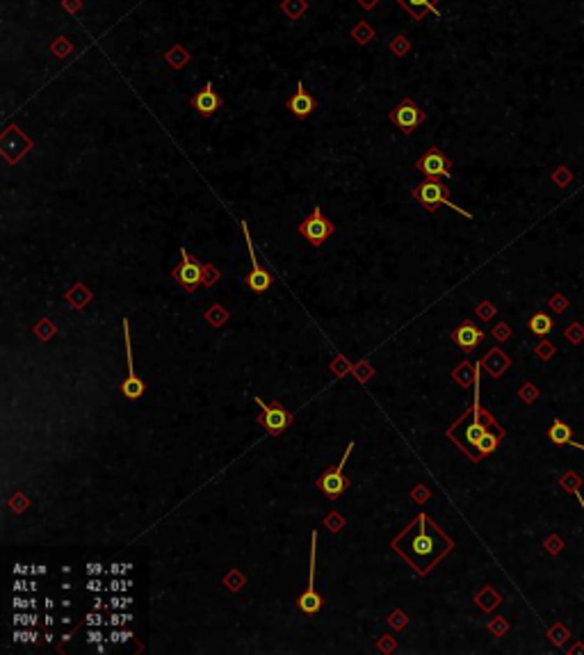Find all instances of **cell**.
Masks as SVG:
<instances>
[{
    "instance_id": "cell-1",
    "label": "cell",
    "mask_w": 584,
    "mask_h": 655,
    "mask_svg": "<svg viewBox=\"0 0 584 655\" xmlns=\"http://www.w3.org/2000/svg\"><path fill=\"white\" fill-rule=\"evenodd\" d=\"M392 550L413 569L418 576H427L447 553L454 548L452 539L425 512H420L406 530L392 539Z\"/></svg>"
},
{
    "instance_id": "cell-2",
    "label": "cell",
    "mask_w": 584,
    "mask_h": 655,
    "mask_svg": "<svg viewBox=\"0 0 584 655\" xmlns=\"http://www.w3.org/2000/svg\"><path fill=\"white\" fill-rule=\"evenodd\" d=\"M491 427H496V423L491 421L489 413L482 411L479 393H477V386H474V406L461 418V421H456L450 430H447V436H450L459 448H463L472 461H479L482 457H486V454L496 452L502 439V432L493 434Z\"/></svg>"
},
{
    "instance_id": "cell-3",
    "label": "cell",
    "mask_w": 584,
    "mask_h": 655,
    "mask_svg": "<svg viewBox=\"0 0 584 655\" xmlns=\"http://www.w3.org/2000/svg\"><path fill=\"white\" fill-rule=\"evenodd\" d=\"M411 194H413V199L425 208L427 213H436L441 206H450L452 211L463 215L465 220H472V215L468 211H463L461 206L450 201V187H447L445 183H441V178H425Z\"/></svg>"
},
{
    "instance_id": "cell-4",
    "label": "cell",
    "mask_w": 584,
    "mask_h": 655,
    "mask_svg": "<svg viewBox=\"0 0 584 655\" xmlns=\"http://www.w3.org/2000/svg\"><path fill=\"white\" fill-rule=\"evenodd\" d=\"M352 450H354V441L347 445V450L343 454L340 463H336V466H328L322 475L315 479V487L322 491L328 500H338L347 491V487H350V479L345 477V463H347V459H350Z\"/></svg>"
},
{
    "instance_id": "cell-5",
    "label": "cell",
    "mask_w": 584,
    "mask_h": 655,
    "mask_svg": "<svg viewBox=\"0 0 584 655\" xmlns=\"http://www.w3.org/2000/svg\"><path fill=\"white\" fill-rule=\"evenodd\" d=\"M206 272L208 270L201 265L199 260L192 258L185 247H180V265H176L171 270V279L176 281V284L185 290V293H194L201 284H206V281H208Z\"/></svg>"
},
{
    "instance_id": "cell-6",
    "label": "cell",
    "mask_w": 584,
    "mask_h": 655,
    "mask_svg": "<svg viewBox=\"0 0 584 655\" xmlns=\"http://www.w3.org/2000/svg\"><path fill=\"white\" fill-rule=\"evenodd\" d=\"M388 119L401 135H411L420 124H425L427 114H425L423 107L413 101V98L406 96L388 112Z\"/></svg>"
},
{
    "instance_id": "cell-7",
    "label": "cell",
    "mask_w": 584,
    "mask_h": 655,
    "mask_svg": "<svg viewBox=\"0 0 584 655\" xmlns=\"http://www.w3.org/2000/svg\"><path fill=\"white\" fill-rule=\"evenodd\" d=\"M253 402H255V406L260 409L258 425L270 436H281L283 432L288 430V425L292 421V413L281 402L270 404V402H265V399H260V397H253Z\"/></svg>"
},
{
    "instance_id": "cell-8",
    "label": "cell",
    "mask_w": 584,
    "mask_h": 655,
    "mask_svg": "<svg viewBox=\"0 0 584 655\" xmlns=\"http://www.w3.org/2000/svg\"><path fill=\"white\" fill-rule=\"evenodd\" d=\"M297 231L304 235L310 247H322V244L336 233V226L328 217H324L322 208H313V213L297 226Z\"/></svg>"
},
{
    "instance_id": "cell-9",
    "label": "cell",
    "mask_w": 584,
    "mask_h": 655,
    "mask_svg": "<svg viewBox=\"0 0 584 655\" xmlns=\"http://www.w3.org/2000/svg\"><path fill=\"white\" fill-rule=\"evenodd\" d=\"M317 567V532H313V541H310V571H308V585H306V589L301 591V594L297 596V607L301 609L304 614H308V616H313V614H317L319 609H322V594L317 591V587H315V569Z\"/></svg>"
},
{
    "instance_id": "cell-10",
    "label": "cell",
    "mask_w": 584,
    "mask_h": 655,
    "mask_svg": "<svg viewBox=\"0 0 584 655\" xmlns=\"http://www.w3.org/2000/svg\"><path fill=\"white\" fill-rule=\"evenodd\" d=\"M416 169L425 178H450L452 160L438 147H429L425 153H420V158L416 160Z\"/></svg>"
},
{
    "instance_id": "cell-11",
    "label": "cell",
    "mask_w": 584,
    "mask_h": 655,
    "mask_svg": "<svg viewBox=\"0 0 584 655\" xmlns=\"http://www.w3.org/2000/svg\"><path fill=\"white\" fill-rule=\"evenodd\" d=\"M30 149L32 140L21 128H16V126H7L3 135H0V151H3V158L9 165H16Z\"/></svg>"
},
{
    "instance_id": "cell-12",
    "label": "cell",
    "mask_w": 584,
    "mask_h": 655,
    "mask_svg": "<svg viewBox=\"0 0 584 655\" xmlns=\"http://www.w3.org/2000/svg\"><path fill=\"white\" fill-rule=\"evenodd\" d=\"M124 336H126V363H128V375L121 384V395L126 399H140L146 393V381L137 377L135 361H133V345H131V326L128 320H124Z\"/></svg>"
},
{
    "instance_id": "cell-13",
    "label": "cell",
    "mask_w": 584,
    "mask_h": 655,
    "mask_svg": "<svg viewBox=\"0 0 584 655\" xmlns=\"http://www.w3.org/2000/svg\"><path fill=\"white\" fill-rule=\"evenodd\" d=\"M242 231H244V238H246V247H249V253H251V272L244 277V284H246V288L251 290V293L260 295V293H265V290H267V288L272 286V274H270V272L265 270V267H260L258 258H255L253 244H251L249 231H246V224H244V222H242Z\"/></svg>"
},
{
    "instance_id": "cell-14",
    "label": "cell",
    "mask_w": 584,
    "mask_h": 655,
    "mask_svg": "<svg viewBox=\"0 0 584 655\" xmlns=\"http://www.w3.org/2000/svg\"><path fill=\"white\" fill-rule=\"evenodd\" d=\"M286 110L292 114V117H297V119H308L310 114H313L315 110H317V101H315V96L310 94V92H306V87H304V83H297V92L292 94L288 101H286Z\"/></svg>"
},
{
    "instance_id": "cell-15",
    "label": "cell",
    "mask_w": 584,
    "mask_h": 655,
    "mask_svg": "<svg viewBox=\"0 0 584 655\" xmlns=\"http://www.w3.org/2000/svg\"><path fill=\"white\" fill-rule=\"evenodd\" d=\"M190 105H192V110L201 117H213L219 107H222V96L215 92L213 83H206L194 96L190 98Z\"/></svg>"
},
{
    "instance_id": "cell-16",
    "label": "cell",
    "mask_w": 584,
    "mask_h": 655,
    "mask_svg": "<svg viewBox=\"0 0 584 655\" xmlns=\"http://www.w3.org/2000/svg\"><path fill=\"white\" fill-rule=\"evenodd\" d=\"M452 340L461 352H470L484 340V329H479L472 320H463L456 329L452 331Z\"/></svg>"
},
{
    "instance_id": "cell-17",
    "label": "cell",
    "mask_w": 584,
    "mask_h": 655,
    "mask_svg": "<svg viewBox=\"0 0 584 655\" xmlns=\"http://www.w3.org/2000/svg\"><path fill=\"white\" fill-rule=\"evenodd\" d=\"M395 3L401 10H406L416 23H420L427 14H432V12L438 14V3H441V0H395Z\"/></svg>"
},
{
    "instance_id": "cell-18",
    "label": "cell",
    "mask_w": 584,
    "mask_h": 655,
    "mask_svg": "<svg viewBox=\"0 0 584 655\" xmlns=\"http://www.w3.org/2000/svg\"><path fill=\"white\" fill-rule=\"evenodd\" d=\"M162 58H164V62H167L171 69H176V71H180L182 67H187L192 62L190 51L185 46H180V44H173L167 53H162Z\"/></svg>"
},
{
    "instance_id": "cell-19",
    "label": "cell",
    "mask_w": 584,
    "mask_h": 655,
    "mask_svg": "<svg viewBox=\"0 0 584 655\" xmlns=\"http://www.w3.org/2000/svg\"><path fill=\"white\" fill-rule=\"evenodd\" d=\"M548 439H550L555 445H571V441H573L571 425H566L562 421H555L550 430H548Z\"/></svg>"
},
{
    "instance_id": "cell-20",
    "label": "cell",
    "mask_w": 584,
    "mask_h": 655,
    "mask_svg": "<svg viewBox=\"0 0 584 655\" xmlns=\"http://www.w3.org/2000/svg\"><path fill=\"white\" fill-rule=\"evenodd\" d=\"M306 10H308L306 0H283L281 3V12L286 14L290 21H299L301 16L306 14Z\"/></svg>"
},
{
    "instance_id": "cell-21",
    "label": "cell",
    "mask_w": 584,
    "mask_h": 655,
    "mask_svg": "<svg viewBox=\"0 0 584 655\" xmlns=\"http://www.w3.org/2000/svg\"><path fill=\"white\" fill-rule=\"evenodd\" d=\"M350 34H352V39H354L356 44H359V46H368V44L374 39V28H372V25H370L368 21H359V23H356L354 28H352Z\"/></svg>"
},
{
    "instance_id": "cell-22",
    "label": "cell",
    "mask_w": 584,
    "mask_h": 655,
    "mask_svg": "<svg viewBox=\"0 0 584 655\" xmlns=\"http://www.w3.org/2000/svg\"><path fill=\"white\" fill-rule=\"evenodd\" d=\"M529 331L536 333V336H548L552 331V317L545 315V313L532 315V320H529Z\"/></svg>"
},
{
    "instance_id": "cell-23",
    "label": "cell",
    "mask_w": 584,
    "mask_h": 655,
    "mask_svg": "<svg viewBox=\"0 0 584 655\" xmlns=\"http://www.w3.org/2000/svg\"><path fill=\"white\" fill-rule=\"evenodd\" d=\"M388 51L395 58H406L409 53L413 51V44H411V39L404 37V34H397V37H392V41L388 44Z\"/></svg>"
},
{
    "instance_id": "cell-24",
    "label": "cell",
    "mask_w": 584,
    "mask_h": 655,
    "mask_svg": "<svg viewBox=\"0 0 584 655\" xmlns=\"http://www.w3.org/2000/svg\"><path fill=\"white\" fill-rule=\"evenodd\" d=\"M51 53H53L55 58H60V60L69 58L71 53H73V41L67 37V34H60V37L51 44Z\"/></svg>"
},
{
    "instance_id": "cell-25",
    "label": "cell",
    "mask_w": 584,
    "mask_h": 655,
    "mask_svg": "<svg viewBox=\"0 0 584 655\" xmlns=\"http://www.w3.org/2000/svg\"><path fill=\"white\" fill-rule=\"evenodd\" d=\"M324 525L328 527V532H340L343 525H345V518L338 516V514H331V516L324 518Z\"/></svg>"
},
{
    "instance_id": "cell-26",
    "label": "cell",
    "mask_w": 584,
    "mask_h": 655,
    "mask_svg": "<svg viewBox=\"0 0 584 655\" xmlns=\"http://www.w3.org/2000/svg\"><path fill=\"white\" fill-rule=\"evenodd\" d=\"M62 7L69 14H78L82 10V0H62Z\"/></svg>"
},
{
    "instance_id": "cell-27",
    "label": "cell",
    "mask_w": 584,
    "mask_h": 655,
    "mask_svg": "<svg viewBox=\"0 0 584 655\" xmlns=\"http://www.w3.org/2000/svg\"><path fill=\"white\" fill-rule=\"evenodd\" d=\"M429 498V491L425 487H416L413 489V500H427Z\"/></svg>"
},
{
    "instance_id": "cell-28",
    "label": "cell",
    "mask_w": 584,
    "mask_h": 655,
    "mask_svg": "<svg viewBox=\"0 0 584 655\" xmlns=\"http://www.w3.org/2000/svg\"><path fill=\"white\" fill-rule=\"evenodd\" d=\"M356 3H359V5L363 7L365 12H370V10H374V7H377V3H379V0H356Z\"/></svg>"
},
{
    "instance_id": "cell-29",
    "label": "cell",
    "mask_w": 584,
    "mask_h": 655,
    "mask_svg": "<svg viewBox=\"0 0 584 655\" xmlns=\"http://www.w3.org/2000/svg\"><path fill=\"white\" fill-rule=\"evenodd\" d=\"M571 445H573V448H578V450H582V452H584V445H580V443H575V441H571Z\"/></svg>"
},
{
    "instance_id": "cell-30",
    "label": "cell",
    "mask_w": 584,
    "mask_h": 655,
    "mask_svg": "<svg viewBox=\"0 0 584 655\" xmlns=\"http://www.w3.org/2000/svg\"><path fill=\"white\" fill-rule=\"evenodd\" d=\"M578 500H580V505H582V509H584V500H582L580 496H578Z\"/></svg>"
}]
</instances>
